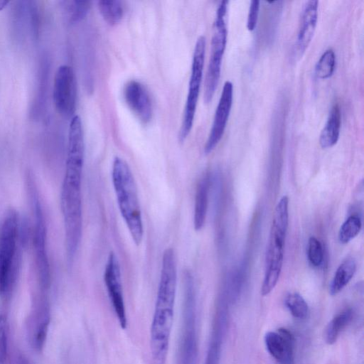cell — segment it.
<instances>
[{
	"label": "cell",
	"mask_w": 364,
	"mask_h": 364,
	"mask_svg": "<svg viewBox=\"0 0 364 364\" xmlns=\"http://www.w3.org/2000/svg\"><path fill=\"white\" fill-rule=\"evenodd\" d=\"M335 67V53L332 49H328L321 55L316 64L315 74L320 79H327L333 74Z\"/></svg>",
	"instance_id": "24"
},
{
	"label": "cell",
	"mask_w": 364,
	"mask_h": 364,
	"mask_svg": "<svg viewBox=\"0 0 364 364\" xmlns=\"http://www.w3.org/2000/svg\"><path fill=\"white\" fill-rule=\"evenodd\" d=\"M221 343H210L205 364H220Z\"/></svg>",
	"instance_id": "29"
},
{
	"label": "cell",
	"mask_w": 364,
	"mask_h": 364,
	"mask_svg": "<svg viewBox=\"0 0 364 364\" xmlns=\"http://www.w3.org/2000/svg\"><path fill=\"white\" fill-rule=\"evenodd\" d=\"M356 270V263L353 258L346 259L338 267L331 282L329 293L332 296L338 294L350 281Z\"/></svg>",
	"instance_id": "19"
},
{
	"label": "cell",
	"mask_w": 364,
	"mask_h": 364,
	"mask_svg": "<svg viewBox=\"0 0 364 364\" xmlns=\"http://www.w3.org/2000/svg\"><path fill=\"white\" fill-rule=\"evenodd\" d=\"M8 4H9V1H0V11L4 9Z\"/></svg>",
	"instance_id": "31"
},
{
	"label": "cell",
	"mask_w": 364,
	"mask_h": 364,
	"mask_svg": "<svg viewBox=\"0 0 364 364\" xmlns=\"http://www.w3.org/2000/svg\"><path fill=\"white\" fill-rule=\"evenodd\" d=\"M205 54V38L200 36L197 39L193 55L187 99L178 134L181 142L186 140L193 127L203 79Z\"/></svg>",
	"instance_id": "9"
},
{
	"label": "cell",
	"mask_w": 364,
	"mask_h": 364,
	"mask_svg": "<svg viewBox=\"0 0 364 364\" xmlns=\"http://www.w3.org/2000/svg\"><path fill=\"white\" fill-rule=\"evenodd\" d=\"M307 256L310 264L315 267L321 265L323 260V250L320 241L311 237L308 241Z\"/></svg>",
	"instance_id": "26"
},
{
	"label": "cell",
	"mask_w": 364,
	"mask_h": 364,
	"mask_svg": "<svg viewBox=\"0 0 364 364\" xmlns=\"http://www.w3.org/2000/svg\"><path fill=\"white\" fill-rule=\"evenodd\" d=\"M259 6V1H251L247 20V28L250 31H254L257 26Z\"/></svg>",
	"instance_id": "28"
},
{
	"label": "cell",
	"mask_w": 364,
	"mask_h": 364,
	"mask_svg": "<svg viewBox=\"0 0 364 364\" xmlns=\"http://www.w3.org/2000/svg\"><path fill=\"white\" fill-rule=\"evenodd\" d=\"M233 98V85L226 81L215 110L212 127L204 146V152H212L221 140L230 116Z\"/></svg>",
	"instance_id": "13"
},
{
	"label": "cell",
	"mask_w": 364,
	"mask_h": 364,
	"mask_svg": "<svg viewBox=\"0 0 364 364\" xmlns=\"http://www.w3.org/2000/svg\"><path fill=\"white\" fill-rule=\"evenodd\" d=\"M177 286V262L174 250L163 253L155 309L150 332L149 364H164L173 321Z\"/></svg>",
	"instance_id": "1"
},
{
	"label": "cell",
	"mask_w": 364,
	"mask_h": 364,
	"mask_svg": "<svg viewBox=\"0 0 364 364\" xmlns=\"http://www.w3.org/2000/svg\"><path fill=\"white\" fill-rule=\"evenodd\" d=\"M97 7L104 20L111 26L118 23L123 17L124 9L123 3L120 1H99Z\"/></svg>",
	"instance_id": "21"
},
{
	"label": "cell",
	"mask_w": 364,
	"mask_h": 364,
	"mask_svg": "<svg viewBox=\"0 0 364 364\" xmlns=\"http://www.w3.org/2000/svg\"><path fill=\"white\" fill-rule=\"evenodd\" d=\"M8 328L5 316L0 314V364H4L7 354Z\"/></svg>",
	"instance_id": "27"
},
{
	"label": "cell",
	"mask_w": 364,
	"mask_h": 364,
	"mask_svg": "<svg viewBox=\"0 0 364 364\" xmlns=\"http://www.w3.org/2000/svg\"><path fill=\"white\" fill-rule=\"evenodd\" d=\"M82 180L64 177L61 209L64 221L67 258L72 264L78 250L82 230Z\"/></svg>",
	"instance_id": "4"
},
{
	"label": "cell",
	"mask_w": 364,
	"mask_h": 364,
	"mask_svg": "<svg viewBox=\"0 0 364 364\" xmlns=\"http://www.w3.org/2000/svg\"><path fill=\"white\" fill-rule=\"evenodd\" d=\"M318 7L316 0L308 1L304 6L294 50L296 58L302 56L312 40L318 20Z\"/></svg>",
	"instance_id": "16"
},
{
	"label": "cell",
	"mask_w": 364,
	"mask_h": 364,
	"mask_svg": "<svg viewBox=\"0 0 364 364\" xmlns=\"http://www.w3.org/2000/svg\"><path fill=\"white\" fill-rule=\"evenodd\" d=\"M264 343L269 353L279 364L294 363V338L293 334L284 328L265 334Z\"/></svg>",
	"instance_id": "15"
},
{
	"label": "cell",
	"mask_w": 364,
	"mask_h": 364,
	"mask_svg": "<svg viewBox=\"0 0 364 364\" xmlns=\"http://www.w3.org/2000/svg\"><path fill=\"white\" fill-rule=\"evenodd\" d=\"M15 364H32V363L23 355L20 354L16 358V363Z\"/></svg>",
	"instance_id": "30"
},
{
	"label": "cell",
	"mask_w": 364,
	"mask_h": 364,
	"mask_svg": "<svg viewBox=\"0 0 364 364\" xmlns=\"http://www.w3.org/2000/svg\"><path fill=\"white\" fill-rule=\"evenodd\" d=\"M197 357L198 335L196 290L191 273L186 271L183 276L182 323L176 364H196Z\"/></svg>",
	"instance_id": "6"
},
{
	"label": "cell",
	"mask_w": 364,
	"mask_h": 364,
	"mask_svg": "<svg viewBox=\"0 0 364 364\" xmlns=\"http://www.w3.org/2000/svg\"><path fill=\"white\" fill-rule=\"evenodd\" d=\"M77 85L75 73L67 65L60 66L55 75L53 102L57 111L63 116L71 117L75 110Z\"/></svg>",
	"instance_id": "10"
},
{
	"label": "cell",
	"mask_w": 364,
	"mask_h": 364,
	"mask_svg": "<svg viewBox=\"0 0 364 364\" xmlns=\"http://www.w3.org/2000/svg\"><path fill=\"white\" fill-rule=\"evenodd\" d=\"M285 305L291 314L297 319H305L309 313V306L303 296L297 292L287 295Z\"/></svg>",
	"instance_id": "23"
},
{
	"label": "cell",
	"mask_w": 364,
	"mask_h": 364,
	"mask_svg": "<svg viewBox=\"0 0 364 364\" xmlns=\"http://www.w3.org/2000/svg\"><path fill=\"white\" fill-rule=\"evenodd\" d=\"M104 282L120 326H127V314L123 296L121 269L116 255L109 254L104 272Z\"/></svg>",
	"instance_id": "11"
},
{
	"label": "cell",
	"mask_w": 364,
	"mask_h": 364,
	"mask_svg": "<svg viewBox=\"0 0 364 364\" xmlns=\"http://www.w3.org/2000/svg\"><path fill=\"white\" fill-rule=\"evenodd\" d=\"M209 189L210 176L208 174H205L200 179L196 191L193 225L196 231L200 230L205 223Z\"/></svg>",
	"instance_id": "17"
},
{
	"label": "cell",
	"mask_w": 364,
	"mask_h": 364,
	"mask_svg": "<svg viewBox=\"0 0 364 364\" xmlns=\"http://www.w3.org/2000/svg\"><path fill=\"white\" fill-rule=\"evenodd\" d=\"M27 186L33 211V243L36 268L41 289L46 290L50 284V273L46 250V229L42 205L33 176H27Z\"/></svg>",
	"instance_id": "7"
},
{
	"label": "cell",
	"mask_w": 364,
	"mask_h": 364,
	"mask_svg": "<svg viewBox=\"0 0 364 364\" xmlns=\"http://www.w3.org/2000/svg\"><path fill=\"white\" fill-rule=\"evenodd\" d=\"M341 126V113L340 107L335 104L331 108L326 123L322 129L319 144L323 149L333 146L338 141Z\"/></svg>",
	"instance_id": "18"
},
{
	"label": "cell",
	"mask_w": 364,
	"mask_h": 364,
	"mask_svg": "<svg viewBox=\"0 0 364 364\" xmlns=\"http://www.w3.org/2000/svg\"><path fill=\"white\" fill-rule=\"evenodd\" d=\"M50 321V306L44 296L34 300L28 319V335L31 346L36 351L44 346Z\"/></svg>",
	"instance_id": "12"
},
{
	"label": "cell",
	"mask_w": 364,
	"mask_h": 364,
	"mask_svg": "<svg viewBox=\"0 0 364 364\" xmlns=\"http://www.w3.org/2000/svg\"><path fill=\"white\" fill-rule=\"evenodd\" d=\"M91 7L90 1H63V8L69 22L73 23L83 19Z\"/></svg>",
	"instance_id": "22"
},
{
	"label": "cell",
	"mask_w": 364,
	"mask_h": 364,
	"mask_svg": "<svg viewBox=\"0 0 364 364\" xmlns=\"http://www.w3.org/2000/svg\"><path fill=\"white\" fill-rule=\"evenodd\" d=\"M112 181L120 214L132 240L139 245L144 227L137 186L129 164L119 156L112 163Z\"/></svg>",
	"instance_id": "2"
},
{
	"label": "cell",
	"mask_w": 364,
	"mask_h": 364,
	"mask_svg": "<svg viewBox=\"0 0 364 364\" xmlns=\"http://www.w3.org/2000/svg\"><path fill=\"white\" fill-rule=\"evenodd\" d=\"M360 219L351 215L342 224L338 232V240L342 244H347L356 237L361 229Z\"/></svg>",
	"instance_id": "25"
},
{
	"label": "cell",
	"mask_w": 364,
	"mask_h": 364,
	"mask_svg": "<svg viewBox=\"0 0 364 364\" xmlns=\"http://www.w3.org/2000/svg\"><path fill=\"white\" fill-rule=\"evenodd\" d=\"M289 198L282 196L275 208L265 258V272L261 288L268 295L277 285L282 268L289 223Z\"/></svg>",
	"instance_id": "3"
},
{
	"label": "cell",
	"mask_w": 364,
	"mask_h": 364,
	"mask_svg": "<svg viewBox=\"0 0 364 364\" xmlns=\"http://www.w3.org/2000/svg\"><path fill=\"white\" fill-rule=\"evenodd\" d=\"M18 218L16 210L6 212L0 223V296H8L16 282L18 267Z\"/></svg>",
	"instance_id": "5"
},
{
	"label": "cell",
	"mask_w": 364,
	"mask_h": 364,
	"mask_svg": "<svg viewBox=\"0 0 364 364\" xmlns=\"http://www.w3.org/2000/svg\"><path fill=\"white\" fill-rule=\"evenodd\" d=\"M352 311L344 310L336 315L328 323L325 331L326 342L332 345L336 342L342 331L349 324L352 319Z\"/></svg>",
	"instance_id": "20"
},
{
	"label": "cell",
	"mask_w": 364,
	"mask_h": 364,
	"mask_svg": "<svg viewBox=\"0 0 364 364\" xmlns=\"http://www.w3.org/2000/svg\"><path fill=\"white\" fill-rule=\"evenodd\" d=\"M228 4V1H220L216 11L210 55L204 85V101L206 104L211 102L220 77L222 60L228 36L225 22Z\"/></svg>",
	"instance_id": "8"
},
{
	"label": "cell",
	"mask_w": 364,
	"mask_h": 364,
	"mask_svg": "<svg viewBox=\"0 0 364 364\" xmlns=\"http://www.w3.org/2000/svg\"><path fill=\"white\" fill-rule=\"evenodd\" d=\"M123 96L128 107L142 123L146 124L151 120V99L146 89L140 82H127L123 88Z\"/></svg>",
	"instance_id": "14"
}]
</instances>
